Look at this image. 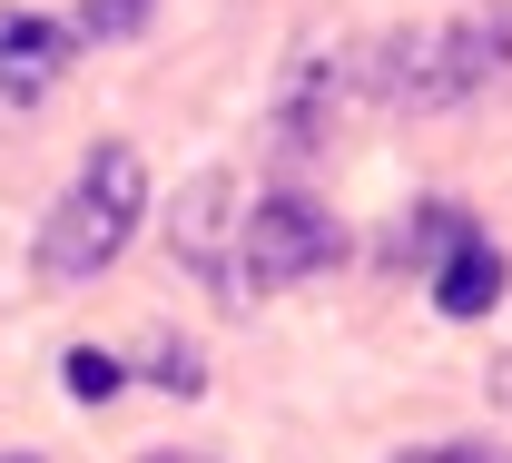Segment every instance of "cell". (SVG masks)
<instances>
[{
  "label": "cell",
  "mask_w": 512,
  "mask_h": 463,
  "mask_svg": "<svg viewBox=\"0 0 512 463\" xmlns=\"http://www.w3.org/2000/svg\"><path fill=\"white\" fill-rule=\"evenodd\" d=\"M60 375H69V395H79V404H109V395L128 385V365L109 355V345H69V355H60Z\"/></svg>",
  "instance_id": "9c48e42d"
},
{
  "label": "cell",
  "mask_w": 512,
  "mask_h": 463,
  "mask_svg": "<svg viewBox=\"0 0 512 463\" xmlns=\"http://www.w3.org/2000/svg\"><path fill=\"white\" fill-rule=\"evenodd\" d=\"M138 217H148V168H138V148H128V138L89 148L79 178H69V198L50 207V227H40V286H50V296L99 286V266L128 257Z\"/></svg>",
  "instance_id": "6da1fadb"
},
{
  "label": "cell",
  "mask_w": 512,
  "mask_h": 463,
  "mask_svg": "<svg viewBox=\"0 0 512 463\" xmlns=\"http://www.w3.org/2000/svg\"><path fill=\"white\" fill-rule=\"evenodd\" d=\"M148 385H168V395H207V365H197V345H158V355H148Z\"/></svg>",
  "instance_id": "30bf717a"
},
{
  "label": "cell",
  "mask_w": 512,
  "mask_h": 463,
  "mask_svg": "<svg viewBox=\"0 0 512 463\" xmlns=\"http://www.w3.org/2000/svg\"><path fill=\"white\" fill-rule=\"evenodd\" d=\"M335 99H345V60L335 50H306L286 69V99H276V158H316L325 129H335Z\"/></svg>",
  "instance_id": "8992f818"
},
{
  "label": "cell",
  "mask_w": 512,
  "mask_h": 463,
  "mask_svg": "<svg viewBox=\"0 0 512 463\" xmlns=\"http://www.w3.org/2000/svg\"><path fill=\"white\" fill-rule=\"evenodd\" d=\"M512 79V20H444V30H394L365 50V89L384 109H463Z\"/></svg>",
  "instance_id": "7a4b0ae2"
},
{
  "label": "cell",
  "mask_w": 512,
  "mask_h": 463,
  "mask_svg": "<svg viewBox=\"0 0 512 463\" xmlns=\"http://www.w3.org/2000/svg\"><path fill=\"white\" fill-rule=\"evenodd\" d=\"M237 178L227 168H207V178H188V198L168 207V247H178V266L188 276H207V286H227L237 296Z\"/></svg>",
  "instance_id": "277c9868"
},
{
  "label": "cell",
  "mask_w": 512,
  "mask_h": 463,
  "mask_svg": "<svg viewBox=\"0 0 512 463\" xmlns=\"http://www.w3.org/2000/svg\"><path fill=\"white\" fill-rule=\"evenodd\" d=\"M503 286H512L503 247H493V237L463 217V237L434 257V306H444V316H493V306H503Z\"/></svg>",
  "instance_id": "52a82bcc"
},
{
  "label": "cell",
  "mask_w": 512,
  "mask_h": 463,
  "mask_svg": "<svg viewBox=\"0 0 512 463\" xmlns=\"http://www.w3.org/2000/svg\"><path fill=\"white\" fill-rule=\"evenodd\" d=\"M345 257V227H335V207L296 198V188H266V198L237 217V286L256 296H276V286H306L325 266Z\"/></svg>",
  "instance_id": "3957f363"
},
{
  "label": "cell",
  "mask_w": 512,
  "mask_h": 463,
  "mask_svg": "<svg viewBox=\"0 0 512 463\" xmlns=\"http://www.w3.org/2000/svg\"><path fill=\"white\" fill-rule=\"evenodd\" d=\"M394 463H512V454H493V444H424V454H394Z\"/></svg>",
  "instance_id": "8fae6325"
},
{
  "label": "cell",
  "mask_w": 512,
  "mask_h": 463,
  "mask_svg": "<svg viewBox=\"0 0 512 463\" xmlns=\"http://www.w3.org/2000/svg\"><path fill=\"white\" fill-rule=\"evenodd\" d=\"M0 463H40V454H0Z\"/></svg>",
  "instance_id": "4fadbf2b"
},
{
  "label": "cell",
  "mask_w": 512,
  "mask_h": 463,
  "mask_svg": "<svg viewBox=\"0 0 512 463\" xmlns=\"http://www.w3.org/2000/svg\"><path fill=\"white\" fill-rule=\"evenodd\" d=\"M79 60L69 20H40V10H0V109H40L60 89V69Z\"/></svg>",
  "instance_id": "5b68a950"
},
{
  "label": "cell",
  "mask_w": 512,
  "mask_h": 463,
  "mask_svg": "<svg viewBox=\"0 0 512 463\" xmlns=\"http://www.w3.org/2000/svg\"><path fill=\"white\" fill-rule=\"evenodd\" d=\"M148 463H207V454H148Z\"/></svg>",
  "instance_id": "7c38bea8"
},
{
  "label": "cell",
  "mask_w": 512,
  "mask_h": 463,
  "mask_svg": "<svg viewBox=\"0 0 512 463\" xmlns=\"http://www.w3.org/2000/svg\"><path fill=\"white\" fill-rule=\"evenodd\" d=\"M148 10H158V0H79V10H69V40L119 50V40H138V30H148Z\"/></svg>",
  "instance_id": "ba28073f"
}]
</instances>
